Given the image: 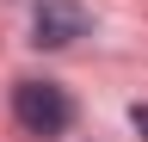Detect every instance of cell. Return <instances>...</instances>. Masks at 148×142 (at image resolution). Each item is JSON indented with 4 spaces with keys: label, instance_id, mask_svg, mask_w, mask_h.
<instances>
[{
    "label": "cell",
    "instance_id": "obj_1",
    "mask_svg": "<svg viewBox=\"0 0 148 142\" xmlns=\"http://www.w3.org/2000/svg\"><path fill=\"white\" fill-rule=\"evenodd\" d=\"M12 117H18V130L25 136H62L68 123H74V99L62 93L56 80H18L12 86Z\"/></svg>",
    "mask_w": 148,
    "mask_h": 142
},
{
    "label": "cell",
    "instance_id": "obj_2",
    "mask_svg": "<svg viewBox=\"0 0 148 142\" xmlns=\"http://www.w3.org/2000/svg\"><path fill=\"white\" fill-rule=\"evenodd\" d=\"M86 31H92V19L74 0H43V6L31 12V43L37 49H68L74 37H86Z\"/></svg>",
    "mask_w": 148,
    "mask_h": 142
},
{
    "label": "cell",
    "instance_id": "obj_3",
    "mask_svg": "<svg viewBox=\"0 0 148 142\" xmlns=\"http://www.w3.org/2000/svg\"><path fill=\"white\" fill-rule=\"evenodd\" d=\"M130 123H136V136L148 142V105H136V111H130Z\"/></svg>",
    "mask_w": 148,
    "mask_h": 142
}]
</instances>
